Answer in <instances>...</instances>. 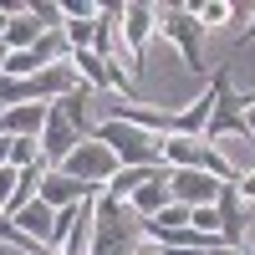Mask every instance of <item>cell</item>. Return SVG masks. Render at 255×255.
I'll return each instance as SVG.
<instances>
[{
    "label": "cell",
    "mask_w": 255,
    "mask_h": 255,
    "mask_svg": "<svg viewBox=\"0 0 255 255\" xmlns=\"http://www.w3.org/2000/svg\"><path fill=\"white\" fill-rule=\"evenodd\" d=\"M0 168H10V138H0Z\"/></svg>",
    "instance_id": "cell-21"
},
{
    "label": "cell",
    "mask_w": 255,
    "mask_h": 255,
    "mask_svg": "<svg viewBox=\"0 0 255 255\" xmlns=\"http://www.w3.org/2000/svg\"><path fill=\"white\" fill-rule=\"evenodd\" d=\"M41 36H46V31H41L36 20H31V10H26V15H15L10 26H5V51H31Z\"/></svg>",
    "instance_id": "cell-15"
},
{
    "label": "cell",
    "mask_w": 255,
    "mask_h": 255,
    "mask_svg": "<svg viewBox=\"0 0 255 255\" xmlns=\"http://www.w3.org/2000/svg\"><path fill=\"white\" fill-rule=\"evenodd\" d=\"M41 163V143L36 138H10V168H31Z\"/></svg>",
    "instance_id": "cell-17"
},
{
    "label": "cell",
    "mask_w": 255,
    "mask_h": 255,
    "mask_svg": "<svg viewBox=\"0 0 255 255\" xmlns=\"http://www.w3.org/2000/svg\"><path fill=\"white\" fill-rule=\"evenodd\" d=\"M87 194H102V189L97 184H77L67 174H56V168H46V174H41V189H36V199L51 204V209H72V204H82Z\"/></svg>",
    "instance_id": "cell-10"
},
{
    "label": "cell",
    "mask_w": 255,
    "mask_h": 255,
    "mask_svg": "<svg viewBox=\"0 0 255 255\" xmlns=\"http://www.w3.org/2000/svg\"><path fill=\"white\" fill-rule=\"evenodd\" d=\"M189 15H194L199 26L209 31V26H230V20H235L240 10L230 5V0H189Z\"/></svg>",
    "instance_id": "cell-14"
},
{
    "label": "cell",
    "mask_w": 255,
    "mask_h": 255,
    "mask_svg": "<svg viewBox=\"0 0 255 255\" xmlns=\"http://www.w3.org/2000/svg\"><path fill=\"white\" fill-rule=\"evenodd\" d=\"M5 56H10V51H5V41H0V72H5Z\"/></svg>",
    "instance_id": "cell-24"
},
{
    "label": "cell",
    "mask_w": 255,
    "mask_h": 255,
    "mask_svg": "<svg viewBox=\"0 0 255 255\" xmlns=\"http://www.w3.org/2000/svg\"><path fill=\"white\" fill-rule=\"evenodd\" d=\"M10 220L20 225V235H26V240H36L41 250L51 245V225H56V209H51V204H41V199H31L26 209H15Z\"/></svg>",
    "instance_id": "cell-13"
},
{
    "label": "cell",
    "mask_w": 255,
    "mask_h": 255,
    "mask_svg": "<svg viewBox=\"0 0 255 255\" xmlns=\"http://www.w3.org/2000/svg\"><path fill=\"white\" fill-rule=\"evenodd\" d=\"M163 204H174V199H168V168H153V179L133 189V199H128V209H133L138 220H153V215H158Z\"/></svg>",
    "instance_id": "cell-12"
},
{
    "label": "cell",
    "mask_w": 255,
    "mask_h": 255,
    "mask_svg": "<svg viewBox=\"0 0 255 255\" xmlns=\"http://www.w3.org/2000/svg\"><path fill=\"white\" fill-rule=\"evenodd\" d=\"M46 108H51V102H20V108H5V113H0V138H36L41 143Z\"/></svg>",
    "instance_id": "cell-11"
},
{
    "label": "cell",
    "mask_w": 255,
    "mask_h": 255,
    "mask_svg": "<svg viewBox=\"0 0 255 255\" xmlns=\"http://www.w3.org/2000/svg\"><path fill=\"white\" fill-rule=\"evenodd\" d=\"M235 189H240V199H245V204L255 209V168H245V174L235 179Z\"/></svg>",
    "instance_id": "cell-19"
},
{
    "label": "cell",
    "mask_w": 255,
    "mask_h": 255,
    "mask_svg": "<svg viewBox=\"0 0 255 255\" xmlns=\"http://www.w3.org/2000/svg\"><path fill=\"white\" fill-rule=\"evenodd\" d=\"M31 20L41 31H61V26H67V15H61L56 0H31Z\"/></svg>",
    "instance_id": "cell-16"
},
{
    "label": "cell",
    "mask_w": 255,
    "mask_h": 255,
    "mask_svg": "<svg viewBox=\"0 0 255 255\" xmlns=\"http://www.w3.org/2000/svg\"><path fill=\"white\" fill-rule=\"evenodd\" d=\"M138 255H163V250H153V245H138Z\"/></svg>",
    "instance_id": "cell-23"
},
{
    "label": "cell",
    "mask_w": 255,
    "mask_h": 255,
    "mask_svg": "<svg viewBox=\"0 0 255 255\" xmlns=\"http://www.w3.org/2000/svg\"><path fill=\"white\" fill-rule=\"evenodd\" d=\"M240 97H245V102H255V87H250V92H240Z\"/></svg>",
    "instance_id": "cell-26"
},
{
    "label": "cell",
    "mask_w": 255,
    "mask_h": 255,
    "mask_svg": "<svg viewBox=\"0 0 255 255\" xmlns=\"http://www.w3.org/2000/svg\"><path fill=\"white\" fill-rule=\"evenodd\" d=\"M158 153H163V168H199V174L220 179V184H235L240 174L220 158V148H209L204 138H158Z\"/></svg>",
    "instance_id": "cell-5"
},
{
    "label": "cell",
    "mask_w": 255,
    "mask_h": 255,
    "mask_svg": "<svg viewBox=\"0 0 255 255\" xmlns=\"http://www.w3.org/2000/svg\"><path fill=\"white\" fill-rule=\"evenodd\" d=\"M168 199L184 209H209L220 199V179L199 174V168H168Z\"/></svg>",
    "instance_id": "cell-8"
},
{
    "label": "cell",
    "mask_w": 255,
    "mask_h": 255,
    "mask_svg": "<svg viewBox=\"0 0 255 255\" xmlns=\"http://www.w3.org/2000/svg\"><path fill=\"white\" fill-rule=\"evenodd\" d=\"M153 31L168 41V46H179L184 67L194 77L209 72V61H204V26L189 15V0H163V5H153Z\"/></svg>",
    "instance_id": "cell-2"
},
{
    "label": "cell",
    "mask_w": 255,
    "mask_h": 255,
    "mask_svg": "<svg viewBox=\"0 0 255 255\" xmlns=\"http://www.w3.org/2000/svg\"><path fill=\"white\" fill-rule=\"evenodd\" d=\"M245 102V97H240ZM245 143H250V153H255V102H245Z\"/></svg>",
    "instance_id": "cell-20"
},
{
    "label": "cell",
    "mask_w": 255,
    "mask_h": 255,
    "mask_svg": "<svg viewBox=\"0 0 255 255\" xmlns=\"http://www.w3.org/2000/svg\"><path fill=\"white\" fill-rule=\"evenodd\" d=\"M92 138L118 158V168H163V153H158V138L143 133V128H128V123H97Z\"/></svg>",
    "instance_id": "cell-3"
},
{
    "label": "cell",
    "mask_w": 255,
    "mask_h": 255,
    "mask_svg": "<svg viewBox=\"0 0 255 255\" xmlns=\"http://www.w3.org/2000/svg\"><path fill=\"white\" fill-rule=\"evenodd\" d=\"M245 41H255V5H250V26H245Z\"/></svg>",
    "instance_id": "cell-22"
},
{
    "label": "cell",
    "mask_w": 255,
    "mask_h": 255,
    "mask_svg": "<svg viewBox=\"0 0 255 255\" xmlns=\"http://www.w3.org/2000/svg\"><path fill=\"white\" fill-rule=\"evenodd\" d=\"M215 113H209V123H204V143L215 148L220 138H245V102H240V92L230 87V61H220L215 72Z\"/></svg>",
    "instance_id": "cell-4"
},
{
    "label": "cell",
    "mask_w": 255,
    "mask_h": 255,
    "mask_svg": "<svg viewBox=\"0 0 255 255\" xmlns=\"http://www.w3.org/2000/svg\"><path fill=\"white\" fill-rule=\"evenodd\" d=\"M0 255H20V250H15V245H0Z\"/></svg>",
    "instance_id": "cell-25"
},
{
    "label": "cell",
    "mask_w": 255,
    "mask_h": 255,
    "mask_svg": "<svg viewBox=\"0 0 255 255\" xmlns=\"http://www.w3.org/2000/svg\"><path fill=\"white\" fill-rule=\"evenodd\" d=\"M143 245V220L113 194H97L92 209V255H138Z\"/></svg>",
    "instance_id": "cell-1"
},
{
    "label": "cell",
    "mask_w": 255,
    "mask_h": 255,
    "mask_svg": "<svg viewBox=\"0 0 255 255\" xmlns=\"http://www.w3.org/2000/svg\"><path fill=\"white\" fill-rule=\"evenodd\" d=\"M15 184H20V168H0V215L10 209V199H15Z\"/></svg>",
    "instance_id": "cell-18"
},
{
    "label": "cell",
    "mask_w": 255,
    "mask_h": 255,
    "mask_svg": "<svg viewBox=\"0 0 255 255\" xmlns=\"http://www.w3.org/2000/svg\"><path fill=\"white\" fill-rule=\"evenodd\" d=\"M77 143H87V138H82L77 128H72V118L51 102V108H46V128H41V163H46V168H56V163L77 148Z\"/></svg>",
    "instance_id": "cell-9"
},
{
    "label": "cell",
    "mask_w": 255,
    "mask_h": 255,
    "mask_svg": "<svg viewBox=\"0 0 255 255\" xmlns=\"http://www.w3.org/2000/svg\"><path fill=\"white\" fill-rule=\"evenodd\" d=\"M118 36H123V46H128V82L143 77L148 67V41H153V5L148 0H123L118 5Z\"/></svg>",
    "instance_id": "cell-6"
},
{
    "label": "cell",
    "mask_w": 255,
    "mask_h": 255,
    "mask_svg": "<svg viewBox=\"0 0 255 255\" xmlns=\"http://www.w3.org/2000/svg\"><path fill=\"white\" fill-rule=\"evenodd\" d=\"M56 174H67V179H77V184H97V189H102V184L118 174V158H113L97 138H87V143H77L72 153L56 163Z\"/></svg>",
    "instance_id": "cell-7"
}]
</instances>
